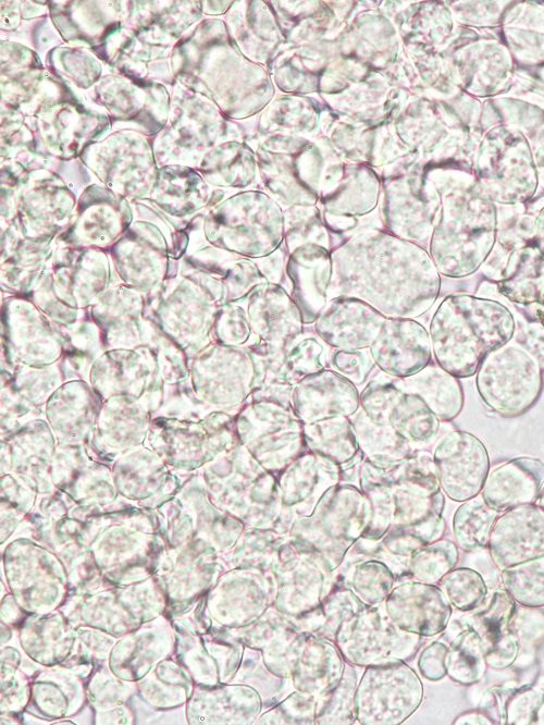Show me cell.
I'll use <instances>...</instances> for the list:
<instances>
[{"instance_id":"1","label":"cell","mask_w":544,"mask_h":725,"mask_svg":"<svg viewBox=\"0 0 544 725\" xmlns=\"http://www.w3.org/2000/svg\"><path fill=\"white\" fill-rule=\"evenodd\" d=\"M331 256L327 300L354 297L386 318L416 319L440 295L441 273L430 254L411 242L371 232L347 241Z\"/></svg>"},{"instance_id":"2","label":"cell","mask_w":544,"mask_h":725,"mask_svg":"<svg viewBox=\"0 0 544 725\" xmlns=\"http://www.w3.org/2000/svg\"><path fill=\"white\" fill-rule=\"evenodd\" d=\"M515 330L507 306L463 293L447 295L429 327L436 364L458 379L472 377L491 351L512 340Z\"/></svg>"},{"instance_id":"3","label":"cell","mask_w":544,"mask_h":725,"mask_svg":"<svg viewBox=\"0 0 544 725\" xmlns=\"http://www.w3.org/2000/svg\"><path fill=\"white\" fill-rule=\"evenodd\" d=\"M496 229V208L474 185L450 192L430 243L441 275L459 279L481 268L495 246Z\"/></svg>"},{"instance_id":"4","label":"cell","mask_w":544,"mask_h":725,"mask_svg":"<svg viewBox=\"0 0 544 725\" xmlns=\"http://www.w3.org/2000/svg\"><path fill=\"white\" fill-rule=\"evenodd\" d=\"M370 520L371 505L359 486L339 482L323 493L310 515L294 520L288 536L316 552L334 572Z\"/></svg>"},{"instance_id":"5","label":"cell","mask_w":544,"mask_h":725,"mask_svg":"<svg viewBox=\"0 0 544 725\" xmlns=\"http://www.w3.org/2000/svg\"><path fill=\"white\" fill-rule=\"evenodd\" d=\"M543 371L515 341L491 351L475 372V386L485 406L502 417H517L539 400Z\"/></svg>"},{"instance_id":"6","label":"cell","mask_w":544,"mask_h":725,"mask_svg":"<svg viewBox=\"0 0 544 725\" xmlns=\"http://www.w3.org/2000/svg\"><path fill=\"white\" fill-rule=\"evenodd\" d=\"M235 427L239 443L275 476L307 451L304 423L293 406L248 401Z\"/></svg>"},{"instance_id":"7","label":"cell","mask_w":544,"mask_h":725,"mask_svg":"<svg viewBox=\"0 0 544 725\" xmlns=\"http://www.w3.org/2000/svg\"><path fill=\"white\" fill-rule=\"evenodd\" d=\"M344 660L358 667L408 661L423 643V636L399 628L384 603L367 605L345 620L334 640Z\"/></svg>"},{"instance_id":"8","label":"cell","mask_w":544,"mask_h":725,"mask_svg":"<svg viewBox=\"0 0 544 725\" xmlns=\"http://www.w3.org/2000/svg\"><path fill=\"white\" fill-rule=\"evenodd\" d=\"M423 686L404 661L367 666L356 689L357 722L398 725L420 706Z\"/></svg>"},{"instance_id":"9","label":"cell","mask_w":544,"mask_h":725,"mask_svg":"<svg viewBox=\"0 0 544 725\" xmlns=\"http://www.w3.org/2000/svg\"><path fill=\"white\" fill-rule=\"evenodd\" d=\"M360 407L372 422L392 427L416 450L431 443L440 431V419L422 398L403 391L381 371L360 392Z\"/></svg>"},{"instance_id":"10","label":"cell","mask_w":544,"mask_h":725,"mask_svg":"<svg viewBox=\"0 0 544 725\" xmlns=\"http://www.w3.org/2000/svg\"><path fill=\"white\" fill-rule=\"evenodd\" d=\"M271 572L276 579L273 605L296 618L318 606L336 583L320 556L289 536L280 549Z\"/></svg>"},{"instance_id":"11","label":"cell","mask_w":544,"mask_h":725,"mask_svg":"<svg viewBox=\"0 0 544 725\" xmlns=\"http://www.w3.org/2000/svg\"><path fill=\"white\" fill-rule=\"evenodd\" d=\"M384 469L391 480L394 501L391 528L416 526L442 516L445 499L433 454L416 450L410 456Z\"/></svg>"},{"instance_id":"12","label":"cell","mask_w":544,"mask_h":725,"mask_svg":"<svg viewBox=\"0 0 544 725\" xmlns=\"http://www.w3.org/2000/svg\"><path fill=\"white\" fill-rule=\"evenodd\" d=\"M442 491L455 502L478 495L490 471V457L483 442L470 432L454 430L444 434L433 451Z\"/></svg>"},{"instance_id":"13","label":"cell","mask_w":544,"mask_h":725,"mask_svg":"<svg viewBox=\"0 0 544 725\" xmlns=\"http://www.w3.org/2000/svg\"><path fill=\"white\" fill-rule=\"evenodd\" d=\"M370 352L379 370L398 379L422 370L433 355L426 328L408 318H386Z\"/></svg>"},{"instance_id":"14","label":"cell","mask_w":544,"mask_h":725,"mask_svg":"<svg viewBox=\"0 0 544 725\" xmlns=\"http://www.w3.org/2000/svg\"><path fill=\"white\" fill-rule=\"evenodd\" d=\"M384 605L399 628L423 637L444 631L453 613L449 600L438 586L410 577L394 586Z\"/></svg>"},{"instance_id":"15","label":"cell","mask_w":544,"mask_h":725,"mask_svg":"<svg viewBox=\"0 0 544 725\" xmlns=\"http://www.w3.org/2000/svg\"><path fill=\"white\" fill-rule=\"evenodd\" d=\"M487 549L499 572L543 556L544 512L535 504H524L504 512L492 528Z\"/></svg>"},{"instance_id":"16","label":"cell","mask_w":544,"mask_h":725,"mask_svg":"<svg viewBox=\"0 0 544 725\" xmlns=\"http://www.w3.org/2000/svg\"><path fill=\"white\" fill-rule=\"evenodd\" d=\"M386 317L367 303L347 296L327 300L313 322L314 332L332 348L371 346Z\"/></svg>"},{"instance_id":"17","label":"cell","mask_w":544,"mask_h":725,"mask_svg":"<svg viewBox=\"0 0 544 725\" xmlns=\"http://www.w3.org/2000/svg\"><path fill=\"white\" fill-rule=\"evenodd\" d=\"M516 606V601L505 589L496 588L462 618V624L479 634L485 662L494 669L510 667L518 658L520 643L511 629Z\"/></svg>"},{"instance_id":"18","label":"cell","mask_w":544,"mask_h":725,"mask_svg":"<svg viewBox=\"0 0 544 725\" xmlns=\"http://www.w3.org/2000/svg\"><path fill=\"white\" fill-rule=\"evenodd\" d=\"M292 406L302 423L349 417L360 407V392L349 380L325 368L295 384Z\"/></svg>"},{"instance_id":"19","label":"cell","mask_w":544,"mask_h":725,"mask_svg":"<svg viewBox=\"0 0 544 725\" xmlns=\"http://www.w3.org/2000/svg\"><path fill=\"white\" fill-rule=\"evenodd\" d=\"M333 273L331 251L316 244H305L289 253L286 275L290 296L298 306L305 325L313 324L327 303Z\"/></svg>"},{"instance_id":"20","label":"cell","mask_w":544,"mask_h":725,"mask_svg":"<svg viewBox=\"0 0 544 725\" xmlns=\"http://www.w3.org/2000/svg\"><path fill=\"white\" fill-rule=\"evenodd\" d=\"M281 501L295 517L310 515L323 493L341 482L332 460L306 451L276 475Z\"/></svg>"},{"instance_id":"21","label":"cell","mask_w":544,"mask_h":725,"mask_svg":"<svg viewBox=\"0 0 544 725\" xmlns=\"http://www.w3.org/2000/svg\"><path fill=\"white\" fill-rule=\"evenodd\" d=\"M246 300L252 333L260 340L285 347L304 332L301 312L285 287L262 283Z\"/></svg>"},{"instance_id":"22","label":"cell","mask_w":544,"mask_h":725,"mask_svg":"<svg viewBox=\"0 0 544 725\" xmlns=\"http://www.w3.org/2000/svg\"><path fill=\"white\" fill-rule=\"evenodd\" d=\"M496 286L526 321L544 325V258L533 245L510 251Z\"/></svg>"},{"instance_id":"23","label":"cell","mask_w":544,"mask_h":725,"mask_svg":"<svg viewBox=\"0 0 544 725\" xmlns=\"http://www.w3.org/2000/svg\"><path fill=\"white\" fill-rule=\"evenodd\" d=\"M544 483V463L535 457H516L490 469L481 495L486 504L504 513L534 504Z\"/></svg>"},{"instance_id":"24","label":"cell","mask_w":544,"mask_h":725,"mask_svg":"<svg viewBox=\"0 0 544 725\" xmlns=\"http://www.w3.org/2000/svg\"><path fill=\"white\" fill-rule=\"evenodd\" d=\"M304 438L308 451L338 465L341 482H344L347 476L359 478L366 456L359 447L349 417L341 416L304 423Z\"/></svg>"},{"instance_id":"25","label":"cell","mask_w":544,"mask_h":725,"mask_svg":"<svg viewBox=\"0 0 544 725\" xmlns=\"http://www.w3.org/2000/svg\"><path fill=\"white\" fill-rule=\"evenodd\" d=\"M246 347L254 361V382L248 401L292 406L293 390L299 379L286 362L284 347L264 342L255 334Z\"/></svg>"},{"instance_id":"26","label":"cell","mask_w":544,"mask_h":725,"mask_svg":"<svg viewBox=\"0 0 544 725\" xmlns=\"http://www.w3.org/2000/svg\"><path fill=\"white\" fill-rule=\"evenodd\" d=\"M307 634L292 680L295 689L319 698L339 683L346 661L334 641Z\"/></svg>"},{"instance_id":"27","label":"cell","mask_w":544,"mask_h":725,"mask_svg":"<svg viewBox=\"0 0 544 725\" xmlns=\"http://www.w3.org/2000/svg\"><path fill=\"white\" fill-rule=\"evenodd\" d=\"M393 380L403 391L421 397L440 421H450L462 410L465 395L459 379L438 365L430 362L415 374Z\"/></svg>"},{"instance_id":"28","label":"cell","mask_w":544,"mask_h":725,"mask_svg":"<svg viewBox=\"0 0 544 725\" xmlns=\"http://www.w3.org/2000/svg\"><path fill=\"white\" fill-rule=\"evenodd\" d=\"M544 703V684L541 679L520 687L494 686L489 688L480 702L482 711L493 724H537Z\"/></svg>"},{"instance_id":"29","label":"cell","mask_w":544,"mask_h":725,"mask_svg":"<svg viewBox=\"0 0 544 725\" xmlns=\"http://www.w3.org/2000/svg\"><path fill=\"white\" fill-rule=\"evenodd\" d=\"M336 581L349 588L366 605L384 603L397 580L392 569L375 558L344 557L335 569Z\"/></svg>"},{"instance_id":"30","label":"cell","mask_w":544,"mask_h":725,"mask_svg":"<svg viewBox=\"0 0 544 725\" xmlns=\"http://www.w3.org/2000/svg\"><path fill=\"white\" fill-rule=\"evenodd\" d=\"M366 606L349 588L336 581L318 606L292 619L302 631L334 641L341 625Z\"/></svg>"},{"instance_id":"31","label":"cell","mask_w":544,"mask_h":725,"mask_svg":"<svg viewBox=\"0 0 544 725\" xmlns=\"http://www.w3.org/2000/svg\"><path fill=\"white\" fill-rule=\"evenodd\" d=\"M349 419L360 450L378 467L390 468L416 451L392 427L372 422L361 407Z\"/></svg>"},{"instance_id":"32","label":"cell","mask_w":544,"mask_h":725,"mask_svg":"<svg viewBox=\"0 0 544 725\" xmlns=\"http://www.w3.org/2000/svg\"><path fill=\"white\" fill-rule=\"evenodd\" d=\"M358 484L371 505V520L361 538L380 540L393 524L394 501L388 474L366 458L359 470Z\"/></svg>"},{"instance_id":"33","label":"cell","mask_w":544,"mask_h":725,"mask_svg":"<svg viewBox=\"0 0 544 725\" xmlns=\"http://www.w3.org/2000/svg\"><path fill=\"white\" fill-rule=\"evenodd\" d=\"M446 675L463 686L480 681L486 671V662L479 634L469 625L462 628L450 641L446 658Z\"/></svg>"},{"instance_id":"34","label":"cell","mask_w":544,"mask_h":725,"mask_svg":"<svg viewBox=\"0 0 544 725\" xmlns=\"http://www.w3.org/2000/svg\"><path fill=\"white\" fill-rule=\"evenodd\" d=\"M497 517L498 512L490 507L482 495L462 502L453 516L456 544L467 552L487 546Z\"/></svg>"},{"instance_id":"35","label":"cell","mask_w":544,"mask_h":725,"mask_svg":"<svg viewBox=\"0 0 544 725\" xmlns=\"http://www.w3.org/2000/svg\"><path fill=\"white\" fill-rule=\"evenodd\" d=\"M356 666L346 662L339 683L317 698L316 724H354L357 721L355 696L358 685Z\"/></svg>"},{"instance_id":"36","label":"cell","mask_w":544,"mask_h":725,"mask_svg":"<svg viewBox=\"0 0 544 725\" xmlns=\"http://www.w3.org/2000/svg\"><path fill=\"white\" fill-rule=\"evenodd\" d=\"M504 589L517 604L540 609L544 606V555L500 572Z\"/></svg>"},{"instance_id":"37","label":"cell","mask_w":544,"mask_h":725,"mask_svg":"<svg viewBox=\"0 0 544 725\" xmlns=\"http://www.w3.org/2000/svg\"><path fill=\"white\" fill-rule=\"evenodd\" d=\"M458 558L457 544L448 539H440L422 545L409 556L408 573L415 580L435 585L455 568Z\"/></svg>"},{"instance_id":"38","label":"cell","mask_w":544,"mask_h":725,"mask_svg":"<svg viewBox=\"0 0 544 725\" xmlns=\"http://www.w3.org/2000/svg\"><path fill=\"white\" fill-rule=\"evenodd\" d=\"M286 362L292 371L302 378L329 368L332 347L316 332L305 331L285 347Z\"/></svg>"},{"instance_id":"39","label":"cell","mask_w":544,"mask_h":725,"mask_svg":"<svg viewBox=\"0 0 544 725\" xmlns=\"http://www.w3.org/2000/svg\"><path fill=\"white\" fill-rule=\"evenodd\" d=\"M287 538L288 534L280 533L274 529L250 527L243 536V542L238 546L239 566L270 572Z\"/></svg>"},{"instance_id":"40","label":"cell","mask_w":544,"mask_h":725,"mask_svg":"<svg viewBox=\"0 0 544 725\" xmlns=\"http://www.w3.org/2000/svg\"><path fill=\"white\" fill-rule=\"evenodd\" d=\"M438 587L460 612L477 609L489 593L481 574L469 567L453 568L438 581Z\"/></svg>"},{"instance_id":"41","label":"cell","mask_w":544,"mask_h":725,"mask_svg":"<svg viewBox=\"0 0 544 725\" xmlns=\"http://www.w3.org/2000/svg\"><path fill=\"white\" fill-rule=\"evenodd\" d=\"M307 635L296 625L263 648L260 652L265 667L277 677L290 678Z\"/></svg>"},{"instance_id":"42","label":"cell","mask_w":544,"mask_h":725,"mask_svg":"<svg viewBox=\"0 0 544 725\" xmlns=\"http://www.w3.org/2000/svg\"><path fill=\"white\" fill-rule=\"evenodd\" d=\"M317 698L295 690L281 702L260 715L257 724L313 725L316 724Z\"/></svg>"},{"instance_id":"43","label":"cell","mask_w":544,"mask_h":725,"mask_svg":"<svg viewBox=\"0 0 544 725\" xmlns=\"http://www.w3.org/2000/svg\"><path fill=\"white\" fill-rule=\"evenodd\" d=\"M296 625L292 617L271 605L258 619L244 629L243 639L250 649L261 651Z\"/></svg>"},{"instance_id":"44","label":"cell","mask_w":544,"mask_h":725,"mask_svg":"<svg viewBox=\"0 0 544 725\" xmlns=\"http://www.w3.org/2000/svg\"><path fill=\"white\" fill-rule=\"evenodd\" d=\"M374 366L370 347L360 349L332 348L329 359V368L356 386L368 379Z\"/></svg>"},{"instance_id":"45","label":"cell","mask_w":544,"mask_h":725,"mask_svg":"<svg viewBox=\"0 0 544 725\" xmlns=\"http://www.w3.org/2000/svg\"><path fill=\"white\" fill-rule=\"evenodd\" d=\"M217 330L226 346L246 347L254 336L246 309L231 303L220 309Z\"/></svg>"},{"instance_id":"46","label":"cell","mask_w":544,"mask_h":725,"mask_svg":"<svg viewBox=\"0 0 544 725\" xmlns=\"http://www.w3.org/2000/svg\"><path fill=\"white\" fill-rule=\"evenodd\" d=\"M312 209H293L286 220V244L289 253L305 244H316L330 251V244L321 225L310 226L309 219Z\"/></svg>"},{"instance_id":"47","label":"cell","mask_w":544,"mask_h":725,"mask_svg":"<svg viewBox=\"0 0 544 725\" xmlns=\"http://www.w3.org/2000/svg\"><path fill=\"white\" fill-rule=\"evenodd\" d=\"M511 629L520 644L533 646L544 639V613L535 607L516 606Z\"/></svg>"},{"instance_id":"48","label":"cell","mask_w":544,"mask_h":725,"mask_svg":"<svg viewBox=\"0 0 544 725\" xmlns=\"http://www.w3.org/2000/svg\"><path fill=\"white\" fill-rule=\"evenodd\" d=\"M514 341L524 348L544 371V325L537 322H516Z\"/></svg>"},{"instance_id":"49","label":"cell","mask_w":544,"mask_h":725,"mask_svg":"<svg viewBox=\"0 0 544 725\" xmlns=\"http://www.w3.org/2000/svg\"><path fill=\"white\" fill-rule=\"evenodd\" d=\"M447 649L448 647L444 642L433 641L422 650L418 667L424 678L435 681L446 675L445 658Z\"/></svg>"},{"instance_id":"50","label":"cell","mask_w":544,"mask_h":725,"mask_svg":"<svg viewBox=\"0 0 544 725\" xmlns=\"http://www.w3.org/2000/svg\"><path fill=\"white\" fill-rule=\"evenodd\" d=\"M287 259L286 250L279 246L272 253L254 259V261L268 283L277 284L284 287L283 283L287 279Z\"/></svg>"},{"instance_id":"51","label":"cell","mask_w":544,"mask_h":725,"mask_svg":"<svg viewBox=\"0 0 544 725\" xmlns=\"http://www.w3.org/2000/svg\"><path fill=\"white\" fill-rule=\"evenodd\" d=\"M510 251L503 246H494L490 255L481 266L483 274L491 281L497 283L507 265Z\"/></svg>"},{"instance_id":"52","label":"cell","mask_w":544,"mask_h":725,"mask_svg":"<svg viewBox=\"0 0 544 725\" xmlns=\"http://www.w3.org/2000/svg\"><path fill=\"white\" fill-rule=\"evenodd\" d=\"M532 245L537 249L540 255L544 258V207L539 212L534 220L533 239Z\"/></svg>"},{"instance_id":"53","label":"cell","mask_w":544,"mask_h":725,"mask_svg":"<svg viewBox=\"0 0 544 725\" xmlns=\"http://www.w3.org/2000/svg\"><path fill=\"white\" fill-rule=\"evenodd\" d=\"M453 724H459V725H465V724H487L491 725L493 724L492 721L480 710L477 711H468L463 712L460 715H458Z\"/></svg>"},{"instance_id":"54","label":"cell","mask_w":544,"mask_h":725,"mask_svg":"<svg viewBox=\"0 0 544 725\" xmlns=\"http://www.w3.org/2000/svg\"><path fill=\"white\" fill-rule=\"evenodd\" d=\"M534 504L540 507L544 512V483L539 492V495L534 502Z\"/></svg>"},{"instance_id":"55","label":"cell","mask_w":544,"mask_h":725,"mask_svg":"<svg viewBox=\"0 0 544 725\" xmlns=\"http://www.w3.org/2000/svg\"><path fill=\"white\" fill-rule=\"evenodd\" d=\"M540 679H541L542 683L544 684V677H542V678H540ZM537 724H544V703H543V706H542V709H541V711H540V714H539V721H537Z\"/></svg>"}]
</instances>
